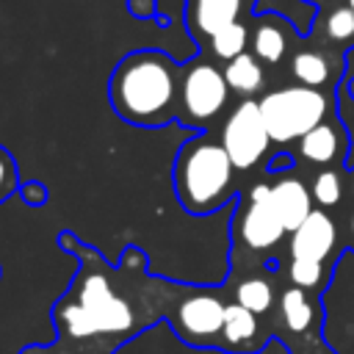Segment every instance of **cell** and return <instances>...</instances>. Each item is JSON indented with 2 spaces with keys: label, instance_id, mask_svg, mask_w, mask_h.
<instances>
[{
  "label": "cell",
  "instance_id": "cell-1",
  "mask_svg": "<svg viewBox=\"0 0 354 354\" xmlns=\"http://www.w3.org/2000/svg\"><path fill=\"white\" fill-rule=\"evenodd\" d=\"M83 268L75 279V288L61 296L53 307V321L61 343L80 348L83 354H113L122 343L141 335L163 313L138 310L111 279L105 266L88 263L86 249H80Z\"/></svg>",
  "mask_w": 354,
  "mask_h": 354
},
{
  "label": "cell",
  "instance_id": "cell-2",
  "mask_svg": "<svg viewBox=\"0 0 354 354\" xmlns=\"http://www.w3.org/2000/svg\"><path fill=\"white\" fill-rule=\"evenodd\" d=\"M113 111L138 127H160L177 116L180 72L160 50L127 53L108 83Z\"/></svg>",
  "mask_w": 354,
  "mask_h": 354
},
{
  "label": "cell",
  "instance_id": "cell-3",
  "mask_svg": "<svg viewBox=\"0 0 354 354\" xmlns=\"http://www.w3.org/2000/svg\"><path fill=\"white\" fill-rule=\"evenodd\" d=\"M232 171L235 166L224 144H216L207 136H196L185 141L177 152L171 171L174 194L188 213H213L232 194Z\"/></svg>",
  "mask_w": 354,
  "mask_h": 354
},
{
  "label": "cell",
  "instance_id": "cell-4",
  "mask_svg": "<svg viewBox=\"0 0 354 354\" xmlns=\"http://www.w3.org/2000/svg\"><path fill=\"white\" fill-rule=\"evenodd\" d=\"M227 301L210 288H183L166 307L171 332L194 348H218Z\"/></svg>",
  "mask_w": 354,
  "mask_h": 354
},
{
  "label": "cell",
  "instance_id": "cell-5",
  "mask_svg": "<svg viewBox=\"0 0 354 354\" xmlns=\"http://www.w3.org/2000/svg\"><path fill=\"white\" fill-rule=\"evenodd\" d=\"M260 113L271 141L288 144L293 138L307 136L324 122L326 97L310 86H288L266 94L260 100Z\"/></svg>",
  "mask_w": 354,
  "mask_h": 354
},
{
  "label": "cell",
  "instance_id": "cell-6",
  "mask_svg": "<svg viewBox=\"0 0 354 354\" xmlns=\"http://www.w3.org/2000/svg\"><path fill=\"white\" fill-rule=\"evenodd\" d=\"M227 94L230 86L221 69H216L207 61H191L180 75V102H177L180 122L191 127L207 124L227 105Z\"/></svg>",
  "mask_w": 354,
  "mask_h": 354
},
{
  "label": "cell",
  "instance_id": "cell-7",
  "mask_svg": "<svg viewBox=\"0 0 354 354\" xmlns=\"http://www.w3.org/2000/svg\"><path fill=\"white\" fill-rule=\"evenodd\" d=\"M221 144H224L232 166L241 169V171L252 169L266 155V149L271 144V136H268V127L263 122L260 102L243 100L227 116L224 130H221Z\"/></svg>",
  "mask_w": 354,
  "mask_h": 354
},
{
  "label": "cell",
  "instance_id": "cell-8",
  "mask_svg": "<svg viewBox=\"0 0 354 354\" xmlns=\"http://www.w3.org/2000/svg\"><path fill=\"white\" fill-rule=\"evenodd\" d=\"M285 224L279 221L274 205H271V185L257 183L249 191V205L243 207V213L238 216V238L246 249L252 252H268L274 249L282 235H285Z\"/></svg>",
  "mask_w": 354,
  "mask_h": 354
},
{
  "label": "cell",
  "instance_id": "cell-9",
  "mask_svg": "<svg viewBox=\"0 0 354 354\" xmlns=\"http://www.w3.org/2000/svg\"><path fill=\"white\" fill-rule=\"evenodd\" d=\"M266 340H268V332L260 315H254L238 301H227L218 348L227 354H257L266 346Z\"/></svg>",
  "mask_w": 354,
  "mask_h": 354
},
{
  "label": "cell",
  "instance_id": "cell-10",
  "mask_svg": "<svg viewBox=\"0 0 354 354\" xmlns=\"http://www.w3.org/2000/svg\"><path fill=\"white\" fill-rule=\"evenodd\" d=\"M321 321H324V307L310 296V290L290 285L279 293V299H277L279 337H296V335L318 332Z\"/></svg>",
  "mask_w": 354,
  "mask_h": 354
},
{
  "label": "cell",
  "instance_id": "cell-11",
  "mask_svg": "<svg viewBox=\"0 0 354 354\" xmlns=\"http://www.w3.org/2000/svg\"><path fill=\"white\" fill-rule=\"evenodd\" d=\"M337 246V227L324 210H313L293 232H290V257H307V260H321L335 252Z\"/></svg>",
  "mask_w": 354,
  "mask_h": 354
},
{
  "label": "cell",
  "instance_id": "cell-12",
  "mask_svg": "<svg viewBox=\"0 0 354 354\" xmlns=\"http://www.w3.org/2000/svg\"><path fill=\"white\" fill-rule=\"evenodd\" d=\"M271 205L285 230L293 232L313 213V191H307V185L296 177H282L271 185Z\"/></svg>",
  "mask_w": 354,
  "mask_h": 354
},
{
  "label": "cell",
  "instance_id": "cell-13",
  "mask_svg": "<svg viewBox=\"0 0 354 354\" xmlns=\"http://www.w3.org/2000/svg\"><path fill=\"white\" fill-rule=\"evenodd\" d=\"M238 11H241V0H194L191 28L202 36H213L230 22H238Z\"/></svg>",
  "mask_w": 354,
  "mask_h": 354
},
{
  "label": "cell",
  "instance_id": "cell-14",
  "mask_svg": "<svg viewBox=\"0 0 354 354\" xmlns=\"http://www.w3.org/2000/svg\"><path fill=\"white\" fill-rule=\"evenodd\" d=\"M232 301L243 304L246 310H252L254 315H268L274 313L277 307V293H274V282L268 277H260V274H252V277H243L235 290H232Z\"/></svg>",
  "mask_w": 354,
  "mask_h": 354
},
{
  "label": "cell",
  "instance_id": "cell-15",
  "mask_svg": "<svg viewBox=\"0 0 354 354\" xmlns=\"http://www.w3.org/2000/svg\"><path fill=\"white\" fill-rule=\"evenodd\" d=\"M224 77H227V86L232 91H238V94H254L263 86V66H260V61L254 55L241 53L238 58L227 61Z\"/></svg>",
  "mask_w": 354,
  "mask_h": 354
},
{
  "label": "cell",
  "instance_id": "cell-16",
  "mask_svg": "<svg viewBox=\"0 0 354 354\" xmlns=\"http://www.w3.org/2000/svg\"><path fill=\"white\" fill-rule=\"evenodd\" d=\"M337 149H340L337 130L324 122L318 127H313L307 136H301V155L310 163H329V160H335Z\"/></svg>",
  "mask_w": 354,
  "mask_h": 354
},
{
  "label": "cell",
  "instance_id": "cell-17",
  "mask_svg": "<svg viewBox=\"0 0 354 354\" xmlns=\"http://www.w3.org/2000/svg\"><path fill=\"white\" fill-rule=\"evenodd\" d=\"M288 279H290V285H296L301 290H310V293L326 290V282H329L324 263L321 260H307V257H290Z\"/></svg>",
  "mask_w": 354,
  "mask_h": 354
},
{
  "label": "cell",
  "instance_id": "cell-18",
  "mask_svg": "<svg viewBox=\"0 0 354 354\" xmlns=\"http://www.w3.org/2000/svg\"><path fill=\"white\" fill-rule=\"evenodd\" d=\"M290 69L299 77V83H304L310 88L313 86H324L326 77H329V61L321 53H313V50L296 53L293 61H290Z\"/></svg>",
  "mask_w": 354,
  "mask_h": 354
},
{
  "label": "cell",
  "instance_id": "cell-19",
  "mask_svg": "<svg viewBox=\"0 0 354 354\" xmlns=\"http://www.w3.org/2000/svg\"><path fill=\"white\" fill-rule=\"evenodd\" d=\"M252 47H254V55L266 64H277L282 55H285V33L279 25L274 22H263L257 30H254V39H252Z\"/></svg>",
  "mask_w": 354,
  "mask_h": 354
},
{
  "label": "cell",
  "instance_id": "cell-20",
  "mask_svg": "<svg viewBox=\"0 0 354 354\" xmlns=\"http://www.w3.org/2000/svg\"><path fill=\"white\" fill-rule=\"evenodd\" d=\"M246 39H249L246 25L230 22L227 28H221V30H216V33L210 36V47H213V53H216L218 58L232 61V58H238L241 53H246Z\"/></svg>",
  "mask_w": 354,
  "mask_h": 354
},
{
  "label": "cell",
  "instance_id": "cell-21",
  "mask_svg": "<svg viewBox=\"0 0 354 354\" xmlns=\"http://www.w3.org/2000/svg\"><path fill=\"white\" fill-rule=\"evenodd\" d=\"M290 354H340L337 348H332V343H326V337L318 332L310 335H296V337H282Z\"/></svg>",
  "mask_w": 354,
  "mask_h": 354
},
{
  "label": "cell",
  "instance_id": "cell-22",
  "mask_svg": "<svg viewBox=\"0 0 354 354\" xmlns=\"http://www.w3.org/2000/svg\"><path fill=\"white\" fill-rule=\"evenodd\" d=\"M313 199L318 205H324V207L337 205V199H340V180H337L335 171L315 174V180H313Z\"/></svg>",
  "mask_w": 354,
  "mask_h": 354
},
{
  "label": "cell",
  "instance_id": "cell-23",
  "mask_svg": "<svg viewBox=\"0 0 354 354\" xmlns=\"http://www.w3.org/2000/svg\"><path fill=\"white\" fill-rule=\"evenodd\" d=\"M326 33H329V39L332 41H348V39H354V8L348 6V8H335L332 14H329V19H326Z\"/></svg>",
  "mask_w": 354,
  "mask_h": 354
},
{
  "label": "cell",
  "instance_id": "cell-24",
  "mask_svg": "<svg viewBox=\"0 0 354 354\" xmlns=\"http://www.w3.org/2000/svg\"><path fill=\"white\" fill-rule=\"evenodd\" d=\"M17 191V163L6 147H0V205Z\"/></svg>",
  "mask_w": 354,
  "mask_h": 354
},
{
  "label": "cell",
  "instance_id": "cell-25",
  "mask_svg": "<svg viewBox=\"0 0 354 354\" xmlns=\"http://www.w3.org/2000/svg\"><path fill=\"white\" fill-rule=\"evenodd\" d=\"M19 354H83V351H80V348H75V346H66V343L55 340V343H50V346L30 343V346H25Z\"/></svg>",
  "mask_w": 354,
  "mask_h": 354
},
{
  "label": "cell",
  "instance_id": "cell-26",
  "mask_svg": "<svg viewBox=\"0 0 354 354\" xmlns=\"http://www.w3.org/2000/svg\"><path fill=\"white\" fill-rule=\"evenodd\" d=\"M22 199L28 202V205H44L47 199H50V191H47V185H41V183H22Z\"/></svg>",
  "mask_w": 354,
  "mask_h": 354
},
{
  "label": "cell",
  "instance_id": "cell-27",
  "mask_svg": "<svg viewBox=\"0 0 354 354\" xmlns=\"http://www.w3.org/2000/svg\"><path fill=\"white\" fill-rule=\"evenodd\" d=\"M127 8H130V14L149 19L155 14V0H127Z\"/></svg>",
  "mask_w": 354,
  "mask_h": 354
},
{
  "label": "cell",
  "instance_id": "cell-28",
  "mask_svg": "<svg viewBox=\"0 0 354 354\" xmlns=\"http://www.w3.org/2000/svg\"><path fill=\"white\" fill-rule=\"evenodd\" d=\"M282 166H290V158H288V155H282V158L271 160V169H282Z\"/></svg>",
  "mask_w": 354,
  "mask_h": 354
},
{
  "label": "cell",
  "instance_id": "cell-29",
  "mask_svg": "<svg viewBox=\"0 0 354 354\" xmlns=\"http://www.w3.org/2000/svg\"><path fill=\"white\" fill-rule=\"evenodd\" d=\"M351 238H354V216H351Z\"/></svg>",
  "mask_w": 354,
  "mask_h": 354
},
{
  "label": "cell",
  "instance_id": "cell-30",
  "mask_svg": "<svg viewBox=\"0 0 354 354\" xmlns=\"http://www.w3.org/2000/svg\"><path fill=\"white\" fill-rule=\"evenodd\" d=\"M348 6H351V8H354V0H348Z\"/></svg>",
  "mask_w": 354,
  "mask_h": 354
},
{
  "label": "cell",
  "instance_id": "cell-31",
  "mask_svg": "<svg viewBox=\"0 0 354 354\" xmlns=\"http://www.w3.org/2000/svg\"><path fill=\"white\" fill-rule=\"evenodd\" d=\"M0 274H3V268H0Z\"/></svg>",
  "mask_w": 354,
  "mask_h": 354
}]
</instances>
